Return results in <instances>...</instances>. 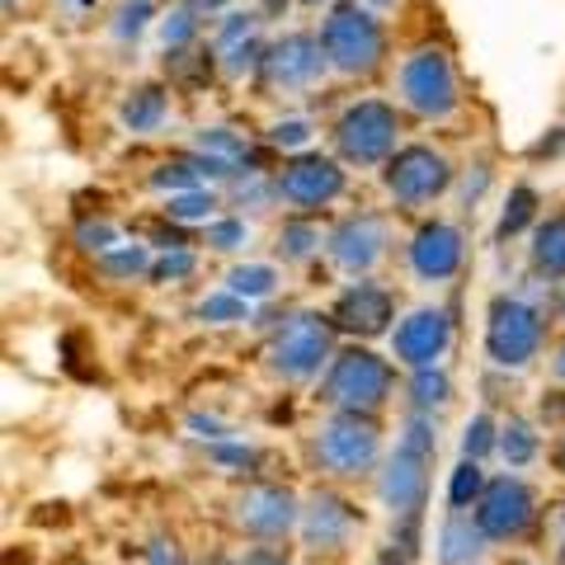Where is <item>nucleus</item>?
<instances>
[{
    "label": "nucleus",
    "instance_id": "f03ea898",
    "mask_svg": "<svg viewBox=\"0 0 565 565\" xmlns=\"http://www.w3.org/2000/svg\"><path fill=\"white\" fill-rule=\"evenodd\" d=\"M321 43H326V57L340 66V71H373L377 57H382V24L367 14L363 6H334L321 24Z\"/></svg>",
    "mask_w": 565,
    "mask_h": 565
},
{
    "label": "nucleus",
    "instance_id": "9b49d317",
    "mask_svg": "<svg viewBox=\"0 0 565 565\" xmlns=\"http://www.w3.org/2000/svg\"><path fill=\"white\" fill-rule=\"evenodd\" d=\"M386 255V222L373 212H359V217H344L330 232V259L349 274H367L373 264Z\"/></svg>",
    "mask_w": 565,
    "mask_h": 565
},
{
    "label": "nucleus",
    "instance_id": "a211bd4d",
    "mask_svg": "<svg viewBox=\"0 0 565 565\" xmlns=\"http://www.w3.org/2000/svg\"><path fill=\"white\" fill-rule=\"evenodd\" d=\"M392 321V297L373 282H353V288L334 302V326H344L353 334H382Z\"/></svg>",
    "mask_w": 565,
    "mask_h": 565
},
{
    "label": "nucleus",
    "instance_id": "423d86ee",
    "mask_svg": "<svg viewBox=\"0 0 565 565\" xmlns=\"http://www.w3.org/2000/svg\"><path fill=\"white\" fill-rule=\"evenodd\" d=\"M401 99L411 104L419 118H448L457 104L452 62L438 47H419L401 62Z\"/></svg>",
    "mask_w": 565,
    "mask_h": 565
},
{
    "label": "nucleus",
    "instance_id": "37998d69",
    "mask_svg": "<svg viewBox=\"0 0 565 565\" xmlns=\"http://www.w3.org/2000/svg\"><path fill=\"white\" fill-rule=\"evenodd\" d=\"M546 523L556 527V542H561V552H565V504H556L552 514H546Z\"/></svg>",
    "mask_w": 565,
    "mask_h": 565
},
{
    "label": "nucleus",
    "instance_id": "9d476101",
    "mask_svg": "<svg viewBox=\"0 0 565 565\" xmlns=\"http://www.w3.org/2000/svg\"><path fill=\"white\" fill-rule=\"evenodd\" d=\"M476 523L486 527V537H519L527 523H533V490L514 476L504 481H490L481 494V509H476Z\"/></svg>",
    "mask_w": 565,
    "mask_h": 565
},
{
    "label": "nucleus",
    "instance_id": "7ed1b4c3",
    "mask_svg": "<svg viewBox=\"0 0 565 565\" xmlns=\"http://www.w3.org/2000/svg\"><path fill=\"white\" fill-rule=\"evenodd\" d=\"M377 424L367 419L363 411H344V415H334L321 434H316V462H321L330 476H359L377 462Z\"/></svg>",
    "mask_w": 565,
    "mask_h": 565
},
{
    "label": "nucleus",
    "instance_id": "c85d7f7f",
    "mask_svg": "<svg viewBox=\"0 0 565 565\" xmlns=\"http://www.w3.org/2000/svg\"><path fill=\"white\" fill-rule=\"evenodd\" d=\"M99 269L109 278H132V274L147 269V250H141V245H122V250H109L99 259Z\"/></svg>",
    "mask_w": 565,
    "mask_h": 565
},
{
    "label": "nucleus",
    "instance_id": "7c9ffc66",
    "mask_svg": "<svg viewBox=\"0 0 565 565\" xmlns=\"http://www.w3.org/2000/svg\"><path fill=\"white\" fill-rule=\"evenodd\" d=\"M199 151L217 156V161H226V166L245 161V141H241V137H232L226 128H212V132H203V137H199Z\"/></svg>",
    "mask_w": 565,
    "mask_h": 565
},
{
    "label": "nucleus",
    "instance_id": "c756f323",
    "mask_svg": "<svg viewBox=\"0 0 565 565\" xmlns=\"http://www.w3.org/2000/svg\"><path fill=\"white\" fill-rule=\"evenodd\" d=\"M203 321L212 326H226V321H245V297L241 292H217V297H207V302L199 307Z\"/></svg>",
    "mask_w": 565,
    "mask_h": 565
},
{
    "label": "nucleus",
    "instance_id": "e433bc0d",
    "mask_svg": "<svg viewBox=\"0 0 565 565\" xmlns=\"http://www.w3.org/2000/svg\"><path fill=\"white\" fill-rule=\"evenodd\" d=\"M76 241L85 245V250H109V245H114V226L109 222H81Z\"/></svg>",
    "mask_w": 565,
    "mask_h": 565
},
{
    "label": "nucleus",
    "instance_id": "de8ad7c7",
    "mask_svg": "<svg viewBox=\"0 0 565 565\" xmlns=\"http://www.w3.org/2000/svg\"><path fill=\"white\" fill-rule=\"evenodd\" d=\"M302 6H316V0H302Z\"/></svg>",
    "mask_w": 565,
    "mask_h": 565
},
{
    "label": "nucleus",
    "instance_id": "473e14b6",
    "mask_svg": "<svg viewBox=\"0 0 565 565\" xmlns=\"http://www.w3.org/2000/svg\"><path fill=\"white\" fill-rule=\"evenodd\" d=\"M203 180V170L193 166V161H180V166H161L151 174V184L156 189H189V184H199Z\"/></svg>",
    "mask_w": 565,
    "mask_h": 565
},
{
    "label": "nucleus",
    "instance_id": "cd10ccee",
    "mask_svg": "<svg viewBox=\"0 0 565 565\" xmlns=\"http://www.w3.org/2000/svg\"><path fill=\"white\" fill-rule=\"evenodd\" d=\"M212 207H217V199H212V193H203V189H193V193H180V199H170L166 212H170L174 222H207Z\"/></svg>",
    "mask_w": 565,
    "mask_h": 565
},
{
    "label": "nucleus",
    "instance_id": "c03bdc74",
    "mask_svg": "<svg viewBox=\"0 0 565 565\" xmlns=\"http://www.w3.org/2000/svg\"><path fill=\"white\" fill-rule=\"evenodd\" d=\"M245 565H288V561H282V552H250Z\"/></svg>",
    "mask_w": 565,
    "mask_h": 565
},
{
    "label": "nucleus",
    "instance_id": "aec40b11",
    "mask_svg": "<svg viewBox=\"0 0 565 565\" xmlns=\"http://www.w3.org/2000/svg\"><path fill=\"white\" fill-rule=\"evenodd\" d=\"M533 264L542 274H565V212H556V217H546L537 226V245H533Z\"/></svg>",
    "mask_w": 565,
    "mask_h": 565
},
{
    "label": "nucleus",
    "instance_id": "09e8293b",
    "mask_svg": "<svg viewBox=\"0 0 565 565\" xmlns=\"http://www.w3.org/2000/svg\"><path fill=\"white\" fill-rule=\"evenodd\" d=\"M81 6H90V0H81Z\"/></svg>",
    "mask_w": 565,
    "mask_h": 565
},
{
    "label": "nucleus",
    "instance_id": "dca6fc26",
    "mask_svg": "<svg viewBox=\"0 0 565 565\" xmlns=\"http://www.w3.org/2000/svg\"><path fill=\"white\" fill-rule=\"evenodd\" d=\"M411 264H415V274L429 278V282L452 278L462 269V232L448 222H429L411 245Z\"/></svg>",
    "mask_w": 565,
    "mask_h": 565
},
{
    "label": "nucleus",
    "instance_id": "6ab92c4d",
    "mask_svg": "<svg viewBox=\"0 0 565 565\" xmlns=\"http://www.w3.org/2000/svg\"><path fill=\"white\" fill-rule=\"evenodd\" d=\"M486 546V527L471 523L467 514H452L444 523V537H438V561L444 565H467L471 556H481Z\"/></svg>",
    "mask_w": 565,
    "mask_h": 565
},
{
    "label": "nucleus",
    "instance_id": "393cba45",
    "mask_svg": "<svg viewBox=\"0 0 565 565\" xmlns=\"http://www.w3.org/2000/svg\"><path fill=\"white\" fill-rule=\"evenodd\" d=\"M411 392H415V405H419V411H429V405H444V401H448L452 382H448L444 373H438V367H415Z\"/></svg>",
    "mask_w": 565,
    "mask_h": 565
},
{
    "label": "nucleus",
    "instance_id": "72a5a7b5",
    "mask_svg": "<svg viewBox=\"0 0 565 565\" xmlns=\"http://www.w3.org/2000/svg\"><path fill=\"white\" fill-rule=\"evenodd\" d=\"M189 274H193V255L189 250H174L166 259H156V269H151L156 282H174V278H189Z\"/></svg>",
    "mask_w": 565,
    "mask_h": 565
},
{
    "label": "nucleus",
    "instance_id": "4468645a",
    "mask_svg": "<svg viewBox=\"0 0 565 565\" xmlns=\"http://www.w3.org/2000/svg\"><path fill=\"white\" fill-rule=\"evenodd\" d=\"M236 523L255 537H282L297 523V500L278 486H250L236 500Z\"/></svg>",
    "mask_w": 565,
    "mask_h": 565
},
{
    "label": "nucleus",
    "instance_id": "f8f14e48",
    "mask_svg": "<svg viewBox=\"0 0 565 565\" xmlns=\"http://www.w3.org/2000/svg\"><path fill=\"white\" fill-rule=\"evenodd\" d=\"M344 189V174L334 161H326V156H297L292 166H282L278 174V193L297 207H321L330 199H340Z\"/></svg>",
    "mask_w": 565,
    "mask_h": 565
},
{
    "label": "nucleus",
    "instance_id": "58836bf2",
    "mask_svg": "<svg viewBox=\"0 0 565 565\" xmlns=\"http://www.w3.org/2000/svg\"><path fill=\"white\" fill-rule=\"evenodd\" d=\"M189 39H193V14H189V10L170 14V20H166V47H180V43H189Z\"/></svg>",
    "mask_w": 565,
    "mask_h": 565
},
{
    "label": "nucleus",
    "instance_id": "49530a36",
    "mask_svg": "<svg viewBox=\"0 0 565 565\" xmlns=\"http://www.w3.org/2000/svg\"><path fill=\"white\" fill-rule=\"evenodd\" d=\"M556 467H561V471H565V444H561V448H556Z\"/></svg>",
    "mask_w": 565,
    "mask_h": 565
},
{
    "label": "nucleus",
    "instance_id": "6e6552de",
    "mask_svg": "<svg viewBox=\"0 0 565 565\" xmlns=\"http://www.w3.org/2000/svg\"><path fill=\"white\" fill-rule=\"evenodd\" d=\"M486 349L500 367H523L537 359L542 349V321L537 311H527L519 297H500L490 307V330H486Z\"/></svg>",
    "mask_w": 565,
    "mask_h": 565
},
{
    "label": "nucleus",
    "instance_id": "b1692460",
    "mask_svg": "<svg viewBox=\"0 0 565 565\" xmlns=\"http://www.w3.org/2000/svg\"><path fill=\"white\" fill-rule=\"evenodd\" d=\"M500 452H504L514 467L533 462V457H537V438H533V429H527L523 419H509V424H504V438H500Z\"/></svg>",
    "mask_w": 565,
    "mask_h": 565
},
{
    "label": "nucleus",
    "instance_id": "4be33fe9",
    "mask_svg": "<svg viewBox=\"0 0 565 565\" xmlns=\"http://www.w3.org/2000/svg\"><path fill=\"white\" fill-rule=\"evenodd\" d=\"M274 282H278V274L269 269V264H241V269H232V292H241L245 302H255V297H269Z\"/></svg>",
    "mask_w": 565,
    "mask_h": 565
},
{
    "label": "nucleus",
    "instance_id": "c9c22d12",
    "mask_svg": "<svg viewBox=\"0 0 565 565\" xmlns=\"http://www.w3.org/2000/svg\"><path fill=\"white\" fill-rule=\"evenodd\" d=\"M207 245L212 250H236V245H245V222H212Z\"/></svg>",
    "mask_w": 565,
    "mask_h": 565
},
{
    "label": "nucleus",
    "instance_id": "ddd939ff",
    "mask_svg": "<svg viewBox=\"0 0 565 565\" xmlns=\"http://www.w3.org/2000/svg\"><path fill=\"white\" fill-rule=\"evenodd\" d=\"M452 340V326H448V316L444 311H434V307H424L415 316H405L401 330H396V359L405 367H434L438 359H444V349Z\"/></svg>",
    "mask_w": 565,
    "mask_h": 565
},
{
    "label": "nucleus",
    "instance_id": "ea45409f",
    "mask_svg": "<svg viewBox=\"0 0 565 565\" xmlns=\"http://www.w3.org/2000/svg\"><path fill=\"white\" fill-rule=\"evenodd\" d=\"M212 462H222V467H250L255 452L250 448H212Z\"/></svg>",
    "mask_w": 565,
    "mask_h": 565
},
{
    "label": "nucleus",
    "instance_id": "4c0bfd02",
    "mask_svg": "<svg viewBox=\"0 0 565 565\" xmlns=\"http://www.w3.org/2000/svg\"><path fill=\"white\" fill-rule=\"evenodd\" d=\"M307 137H311L307 122H278V128L269 132L274 147H307Z\"/></svg>",
    "mask_w": 565,
    "mask_h": 565
},
{
    "label": "nucleus",
    "instance_id": "a19ab883",
    "mask_svg": "<svg viewBox=\"0 0 565 565\" xmlns=\"http://www.w3.org/2000/svg\"><path fill=\"white\" fill-rule=\"evenodd\" d=\"M255 57H259V47H255V43H245V47H236V52H232V62H226V71H232V76H245V71L255 66Z\"/></svg>",
    "mask_w": 565,
    "mask_h": 565
},
{
    "label": "nucleus",
    "instance_id": "f3484780",
    "mask_svg": "<svg viewBox=\"0 0 565 565\" xmlns=\"http://www.w3.org/2000/svg\"><path fill=\"white\" fill-rule=\"evenodd\" d=\"M353 523H359V514H353V504H344L340 494H311L307 500V514H302V537L307 546H344Z\"/></svg>",
    "mask_w": 565,
    "mask_h": 565
},
{
    "label": "nucleus",
    "instance_id": "3c124183",
    "mask_svg": "<svg viewBox=\"0 0 565 565\" xmlns=\"http://www.w3.org/2000/svg\"><path fill=\"white\" fill-rule=\"evenodd\" d=\"M6 6H10V0H6Z\"/></svg>",
    "mask_w": 565,
    "mask_h": 565
},
{
    "label": "nucleus",
    "instance_id": "2f4dec72",
    "mask_svg": "<svg viewBox=\"0 0 565 565\" xmlns=\"http://www.w3.org/2000/svg\"><path fill=\"white\" fill-rule=\"evenodd\" d=\"M490 448H494V424H490V415H476L467 424V434H462V452L471 457V462H481Z\"/></svg>",
    "mask_w": 565,
    "mask_h": 565
},
{
    "label": "nucleus",
    "instance_id": "f257e3e1",
    "mask_svg": "<svg viewBox=\"0 0 565 565\" xmlns=\"http://www.w3.org/2000/svg\"><path fill=\"white\" fill-rule=\"evenodd\" d=\"M434 424L429 419H411L401 434L396 452L386 457L382 467V481H377V494L382 504L392 509L401 519H415L424 509V494H429V467H434Z\"/></svg>",
    "mask_w": 565,
    "mask_h": 565
},
{
    "label": "nucleus",
    "instance_id": "5701e85b",
    "mask_svg": "<svg viewBox=\"0 0 565 565\" xmlns=\"http://www.w3.org/2000/svg\"><path fill=\"white\" fill-rule=\"evenodd\" d=\"M533 207H537V193L527 189V184H519L514 193H509V207H504V217H500V241L519 236L523 226L533 222Z\"/></svg>",
    "mask_w": 565,
    "mask_h": 565
},
{
    "label": "nucleus",
    "instance_id": "0eeeda50",
    "mask_svg": "<svg viewBox=\"0 0 565 565\" xmlns=\"http://www.w3.org/2000/svg\"><path fill=\"white\" fill-rule=\"evenodd\" d=\"M334 147L353 166H377L386 151L396 147V114L382 99H363L340 118L334 128Z\"/></svg>",
    "mask_w": 565,
    "mask_h": 565
},
{
    "label": "nucleus",
    "instance_id": "2eb2a0df",
    "mask_svg": "<svg viewBox=\"0 0 565 565\" xmlns=\"http://www.w3.org/2000/svg\"><path fill=\"white\" fill-rule=\"evenodd\" d=\"M326 43L321 39H307V33H292V39H282L269 47V57H264V71H269V81L282 85V90H292V85H311L321 76L326 66Z\"/></svg>",
    "mask_w": 565,
    "mask_h": 565
},
{
    "label": "nucleus",
    "instance_id": "bb28decb",
    "mask_svg": "<svg viewBox=\"0 0 565 565\" xmlns=\"http://www.w3.org/2000/svg\"><path fill=\"white\" fill-rule=\"evenodd\" d=\"M316 245H321V232L307 226V222H288V226H282V236H278V250L288 259H307Z\"/></svg>",
    "mask_w": 565,
    "mask_h": 565
},
{
    "label": "nucleus",
    "instance_id": "a18cd8bd",
    "mask_svg": "<svg viewBox=\"0 0 565 565\" xmlns=\"http://www.w3.org/2000/svg\"><path fill=\"white\" fill-rule=\"evenodd\" d=\"M552 377H561V382H565V344L556 349V359H552Z\"/></svg>",
    "mask_w": 565,
    "mask_h": 565
},
{
    "label": "nucleus",
    "instance_id": "412c9836",
    "mask_svg": "<svg viewBox=\"0 0 565 565\" xmlns=\"http://www.w3.org/2000/svg\"><path fill=\"white\" fill-rule=\"evenodd\" d=\"M161 118H166V90H156V85H141V90H132V99L122 104V122H128L132 132H151Z\"/></svg>",
    "mask_w": 565,
    "mask_h": 565
},
{
    "label": "nucleus",
    "instance_id": "a878e982",
    "mask_svg": "<svg viewBox=\"0 0 565 565\" xmlns=\"http://www.w3.org/2000/svg\"><path fill=\"white\" fill-rule=\"evenodd\" d=\"M476 494H486V476H481V467H476V462H471V457H467V462H462V467H457V471H452L448 500H452V509H467V504L476 500Z\"/></svg>",
    "mask_w": 565,
    "mask_h": 565
},
{
    "label": "nucleus",
    "instance_id": "20e7f679",
    "mask_svg": "<svg viewBox=\"0 0 565 565\" xmlns=\"http://www.w3.org/2000/svg\"><path fill=\"white\" fill-rule=\"evenodd\" d=\"M392 396V367H386L377 353L367 349H349L334 359L330 377H326V401L340 405V411H377V405Z\"/></svg>",
    "mask_w": 565,
    "mask_h": 565
},
{
    "label": "nucleus",
    "instance_id": "8fccbe9b",
    "mask_svg": "<svg viewBox=\"0 0 565 565\" xmlns=\"http://www.w3.org/2000/svg\"><path fill=\"white\" fill-rule=\"evenodd\" d=\"M519 565H527V561H519Z\"/></svg>",
    "mask_w": 565,
    "mask_h": 565
},
{
    "label": "nucleus",
    "instance_id": "1a4fd4ad",
    "mask_svg": "<svg viewBox=\"0 0 565 565\" xmlns=\"http://www.w3.org/2000/svg\"><path fill=\"white\" fill-rule=\"evenodd\" d=\"M448 180H452V166L429 147H405V151H396V161L386 166V189H392V199L411 203V207L438 199V193L448 189Z\"/></svg>",
    "mask_w": 565,
    "mask_h": 565
},
{
    "label": "nucleus",
    "instance_id": "f704fd0d",
    "mask_svg": "<svg viewBox=\"0 0 565 565\" xmlns=\"http://www.w3.org/2000/svg\"><path fill=\"white\" fill-rule=\"evenodd\" d=\"M147 14H151V0H128V6L118 10V39H132V33H141V24H147Z\"/></svg>",
    "mask_w": 565,
    "mask_h": 565
},
{
    "label": "nucleus",
    "instance_id": "39448f33",
    "mask_svg": "<svg viewBox=\"0 0 565 565\" xmlns=\"http://www.w3.org/2000/svg\"><path fill=\"white\" fill-rule=\"evenodd\" d=\"M330 359V321L326 316H292V321H282L278 334H274V349H269V363L278 377L288 382H307L321 373V363Z\"/></svg>",
    "mask_w": 565,
    "mask_h": 565
},
{
    "label": "nucleus",
    "instance_id": "79ce46f5",
    "mask_svg": "<svg viewBox=\"0 0 565 565\" xmlns=\"http://www.w3.org/2000/svg\"><path fill=\"white\" fill-rule=\"evenodd\" d=\"M147 561H151V565H184V556L174 552L170 542H151V546H147Z\"/></svg>",
    "mask_w": 565,
    "mask_h": 565
}]
</instances>
